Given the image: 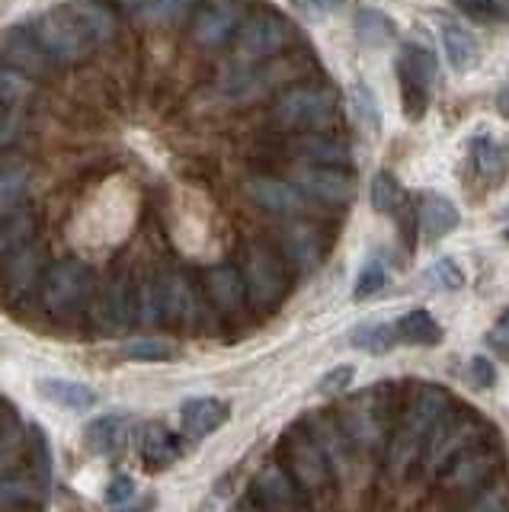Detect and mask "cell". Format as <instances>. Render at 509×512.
<instances>
[{
  "label": "cell",
  "mask_w": 509,
  "mask_h": 512,
  "mask_svg": "<svg viewBox=\"0 0 509 512\" xmlns=\"http://www.w3.org/2000/svg\"><path fill=\"white\" fill-rule=\"evenodd\" d=\"M244 285H247V304H253L257 311L279 308V301L289 292V272H285L282 256L266 244H253L247 250Z\"/></svg>",
  "instance_id": "cell-9"
},
{
  "label": "cell",
  "mask_w": 509,
  "mask_h": 512,
  "mask_svg": "<svg viewBox=\"0 0 509 512\" xmlns=\"http://www.w3.org/2000/svg\"><path fill=\"white\" fill-rule=\"evenodd\" d=\"M138 452H141V461H145L151 471H164V468H173V464L183 458V442L173 436L170 429L151 423V426H145V432H141Z\"/></svg>",
  "instance_id": "cell-26"
},
{
  "label": "cell",
  "mask_w": 509,
  "mask_h": 512,
  "mask_svg": "<svg viewBox=\"0 0 509 512\" xmlns=\"http://www.w3.org/2000/svg\"><path fill=\"white\" fill-rule=\"evenodd\" d=\"M199 320V301L193 285L186 276H167L164 279V324L173 327H196Z\"/></svg>",
  "instance_id": "cell-24"
},
{
  "label": "cell",
  "mask_w": 509,
  "mask_h": 512,
  "mask_svg": "<svg viewBox=\"0 0 509 512\" xmlns=\"http://www.w3.org/2000/svg\"><path fill=\"white\" fill-rule=\"evenodd\" d=\"M417 221L426 240H442L445 234H452L458 228L461 215L449 199L439 196V192H426L417 205Z\"/></svg>",
  "instance_id": "cell-27"
},
{
  "label": "cell",
  "mask_w": 509,
  "mask_h": 512,
  "mask_svg": "<svg viewBox=\"0 0 509 512\" xmlns=\"http://www.w3.org/2000/svg\"><path fill=\"white\" fill-rule=\"evenodd\" d=\"M250 490V500L263 512H308V493L295 484V477L285 471V464L273 461L260 468Z\"/></svg>",
  "instance_id": "cell-11"
},
{
  "label": "cell",
  "mask_w": 509,
  "mask_h": 512,
  "mask_svg": "<svg viewBox=\"0 0 509 512\" xmlns=\"http://www.w3.org/2000/svg\"><path fill=\"white\" fill-rule=\"evenodd\" d=\"M129 429H132V420L129 413H103L97 420H90L87 429H84V445L90 448L93 455H116L119 448L129 439Z\"/></svg>",
  "instance_id": "cell-22"
},
{
  "label": "cell",
  "mask_w": 509,
  "mask_h": 512,
  "mask_svg": "<svg viewBox=\"0 0 509 512\" xmlns=\"http://www.w3.org/2000/svg\"><path fill=\"white\" fill-rule=\"evenodd\" d=\"M45 484L49 480L42 477H0V506H20V503H36L45 496Z\"/></svg>",
  "instance_id": "cell-35"
},
{
  "label": "cell",
  "mask_w": 509,
  "mask_h": 512,
  "mask_svg": "<svg viewBox=\"0 0 509 512\" xmlns=\"http://www.w3.org/2000/svg\"><path fill=\"white\" fill-rule=\"evenodd\" d=\"M289 26H285L282 16L276 13H260L247 20L237 32V48H241V55L247 58H273L279 55L285 45H289Z\"/></svg>",
  "instance_id": "cell-14"
},
{
  "label": "cell",
  "mask_w": 509,
  "mask_h": 512,
  "mask_svg": "<svg viewBox=\"0 0 509 512\" xmlns=\"http://www.w3.org/2000/svg\"><path fill=\"white\" fill-rule=\"evenodd\" d=\"M231 512H263V509H260L257 503H253V500H241V503H237Z\"/></svg>",
  "instance_id": "cell-54"
},
{
  "label": "cell",
  "mask_w": 509,
  "mask_h": 512,
  "mask_svg": "<svg viewBox=\"0 0 509 512\" xmlns=\"http://www.w3.org/2000/svg\"><path fill=\"white\" fill-rule=\"evenodd\" d=\"M397 84H401V103L407 119L420 122L433 100L436 84V55L426 45L407 42L397 52Z\"/></svg>",
  "instance_id": "cell-8"
},
{
  "label": "cell",
  "mask_w": 509,
  "mask_h": 512,
  "mask_svg": "<svg viewBox=\"0 0 509 512\" xmlns=\"http://www.w3.org/2000/svg\"><path fill=\"white\" fill-rule=\"evenodd\" d=\"M337 116V93L324 84H298L285 90L276 106L273 119L285 132H321Z\"/></svg>",
  "instance_id": "cell-5"
},
{
  "label": "cell",
  "mask_w": 509,
  "mask_h": 512,
  "mask_svg": "<svg viewBox=\"0 0 509 512\" xmlns=\"http://www.w3.org/2000/svg\"><path fill=\"white\" fill-rule=\"evenodd\" d=\"M500 448L493 442H477L468 452H461L449 468L439 474V487L455 500H471L500 477Z\"/></svg>",
  "instance_id": "cell-7"
},
{
  "label": "cell",
  "mask_w": 509,
  "mask_h": 512,
  "mask_svg": "<svg viewBox=\"0 0 509 512\" xmlns=\"http://www.w3.org/2000/svg\"><path fill=\"white\" fill-rule=\"evenodd\" d=\"M68 13L74 16V23L81 26L90 45H103L116 36V13L109 10V4H103V0H74Z\"/></svg>",
  "instance_id": "cell-25"
},
{
  "label": "cell",
  "mask_w": 509,
  "mask_h": 512,
  "mask_svg": "<svg viewBox=\"0 0 509 512\" xmlns=\"http://www.w3.org/2000/svg\"><path fill=\"white\" fill-rule=\"evenodd\" d=\"M4 269V292L10 298H20L26 295L29 288H33V282L39 279V269H42V260L39 253L33 247H23L17 256H10V260L0 266Z\"/></svg>",
  "instance_id": "cell-29"
},
{
  "label": "cell",
  "mask_w": 509,
  "mask_h": 512,
  "mask_svg": "<svg viewBox=\"0 0 509 512\" xmlns=\"http://www.w3.org/2000/svg\"><path fill=\"white\" fill-rule=\"evenodd\" d=\"M455 7L477 23H509V0H455Z\"/></svg>",
  "instance_id": "cell-40"
},
{
  "label": "cell",
  "mask_w": 509,
  "mask_h": 512,
  "mask_svg": "<svg viewBox=\"0 0 509 512\" xmlns=\"http://www.w3.org/2000/svg\"><path fill=\"white\" fill-rule=\"evenodd\" d=\"M394 333H397V343H410V346H439L442 343V327L436 324V317L423 308L407 311L394 324Z\"/></svg>",
  "instance_id": "cell-30"
},
{
  "label": "cell",
  "mask_w": 509,
  "mask_h": 512,
  "mask_svg": "<svg viewBox=\"0 0 509 512\" xmlns=\"http://www.w3.org/2000/svg\"><path fill=\"white\" fill-rule=\"evenodd\" d=\"M0 58H4L7 68L20 71L26 77L45 74V71H49V64H52L49 58H45L42 48H39L33 29H26V26L7 29V36L0 39Z\"/></svg>",
  "instance_id": "cell-18"
},
{
  "label": "cell",
  "mask_w": 509,
  "mask_h": 512,
  "mask_svg": "<svg viewBox=\"0 0 509 512\" xmlns=\"http://www.w3.org/2000/svg\"><path fill=\"white\" fill-rule=\"evenodd\" d=\"M103 500L109 506H122V503H132L135 500V480L132 477H113L109 487L103 493Z\"/></svg>",
  "instance_id": "cell-47"
},
{
  "label": "cell",
  "mask_w": 509,
  "mask_h": 512,
  "mask_svg": "<svg viewBox=\"0 0 509 512\" xmlns=\"http://www.w3.org/2000/svg\"><path fill=\"white\" fill-rule=\"evenodd\" d=\"M295 186L308 192L311 199H321L327 205H346L356 196V180L346 173V167H314L295 173Z\"/></svg>",
  "instance_id": "cell-15"
},
{
  "label": "cell",
  "mask_w": 509,
  "mask_h": 512,
  "mask_svg": "<svg viewBox=\"0 0 509 512\" xmlns=\"http://www.w3.org/2000/svg\"><path fill=\"white\" fill-rule=\"evenodd\" d=\"M113 4H116L125 16H145L148 0H113Z\"/></svg>",
  "instance_id": "cell-53"
},
{
  "label": "cell",
  "mask_w": 509,
  "mask_h": 512,
  "mask_svg": "<svg viewBox=\"0 0 509 512\" xmlns=\"http://www.w3.org/2000/svg\"><path fill=\"white\" fill-rule=\"evenodd\" d=\"M426 282L442 288V292H458V288L465 285V272H461V266L455 260H449V256H445V260H436L433 266H429Z\"/></svg>",
  "instance_id": "cell-43"
},
{
  "label": "cell",
  "mask_w": 509,
  "mask_h": 512,
  "mask_svg": "<svg viewBox=\"0 0 509 512\" xmlns=\"http://www.w3.org/2000/svg\"><path fill=\"white\" fill-rule=\"evenodd\" d=\"M90 320L100 333H122L135 324V288L129 276H116L90 298Z\"/></svg>",
  "instance_id": "cell-12"
},
{
  "label": "cell",
  "mask_w": 509,
  "mask_h": 512,
  "mask_svg": "<svg viewBox=\"0 0 509 512\" xmlns=\"http://www.w3.org/2000/svg\"><path fill=\"white\" fill-rule=\"evenodd\" d=\"M33 234H36V218L26 205L0 215V266H4L10 256H17L23 247H29Z\"/></svg>",
  "instance_id": "cell-28"
},
{
  "label": "cell",
  "mask_w": 509,
  "mask_h": 512,
  "mask_svg": "<svg viewBox=\"0 0 509 512\" xmlns=\"http://www.w3.org/2000/svg\"><path fill=\"white\" fill-rule=\"evenodd\" d=\"M353 378H356L353 365H337L333 372H327L321 381H317V391H321V394H343V391H349Z\"/></svg>",
  "instance_id": "cell-46"
},
{
  "label": "cell",
  "mask_w": 509,
  "mask_h": 512,
  "mask_svg": "<svg viewBox=\"0 0 509 512\" xmlns=\"http://www.w3.org/2000/svg\"><path fill=\"white\" fill-rule=\"evenodd\" d=\"M23 452V432L17 426H0V477L20 461Z\"/></svg>",
  "instance_id": "cell-45"
},
{
  "label": "cell",
  "mask_w": 509,
  "mask_h": 512,
  "mask_svg": "<svg viewBox=\"0 0 509 512\" xmlns=\"http://www.w3.org/2000/svg\"><path fill=\"white\" fill-rule=\"evenodd\" d=\"M23 512H26V509H23Z\"/></svg>",
  "instance_id": "cell-55"
},
{
  "label": "cell",
  "mask_w": 509,
  "mask_h": 512,
  "mask_svg": "<svg viewBox=\"0 0 509 512\" xmlns=\"http://www.w3.org/2000/svg\"><path fill=\"white\" fill-rule=\"evenodd\" d=\"M349 343L356 349H365L372 352V356H381V352H388L394 343H397V333H394V324H359L353 333H349Z\"/></svg>",
  "instance_id": "cell-36"
},
{
  "label": "cell",
  "mask_w": 509,
  "mask_h": 512,
  "mask_svg": "<svg viewBox=\"0 0 509 512\" xmlns=\"http://www.w3.org/2000/svg\"><path fill=\"white\" fill-rule=\"evenodd\" d=\"M33 36H36L39 48L52 64H74L93 48L87 42V36L81 32V26L74 23V16L68 13V7L42 13L39 20L33 23Z\"/></svg>",
  "instance_id": "cell-10"
},
{
  "label": "cell",
  "mask_w": 509,
  "mask_h": 512,
  "mask_svg": "<svg viewBox=\"0 0 509 512\" xmlns=\"http://www.w3.org/2000/svg\"><path fill=\"white\" fill-rule=\"evenodd\" d=\"M442 45H445V58H449V64L455 71H471L477 64V58H481V52H477V39L461 26L445 23L442 26Z\"/></svg>",
  "instance_id": "cell-32"
},
{
  "label": "cell",
  "mask_w": 509,
  "mask_h": 512,
  "mask_svg": "<svg viewBox=\"0 0 509 512\" xmlns=\"http://www.w3.org/2000/svg\"><path fill=\"white\" fill-rule=\"evenodd\" d=\"M356 103L362 106L365 128H369V132H378V109H375V100H372V93L365 90V87H356Z\"/></svg>",
  "instance_id": "cell-52"
},
{
  "label": "cell",
  "mask_w": 509,
  "mask_h": 512,
  "mask_svg": "<svg viewBox=\"0 0 509 512\" xmlns=\"http://www.w3.org/2000/svg\"><path fill=\"white\" fill-rule=\"evenodd\" d=\"M471 381L477 384V388H493V381H497V368H493V362L490 359H484V356H474L471 359Z\"/></svg>",
  "instance_id": "cell-49"
},
{
  "label": "cell",
  "mask_w": 509,
  "mask_h": 512,
  "mask_svg": "<svg viewBox=\"0 0 509 512\" xmlns=\"http://www.w3.org/2000/svg\"><path fill=\"white\" fill-rule=\"evenodd\" d=\"M356 36H359L362 45L378 48V45L394 42L397 32H394V23L381 10H375V7H359L356 10Z\"/></svg>",
  "instance_id": "cell-33"
},
{
  "label": "cell",
  "mask_w": 509,
  "mask_h": 512,
  "mask_svg": "<svg viewBox=\"0 0 509 512\" xmlns=\"http://www.w3.org/2000/svg\"><path fill=\"white\" fill-rule=\"evenodd\" d=\"M244 189H247V199L269 215H298L301 208H305L301 189L285 180H273V176H253Z\"/></svg>",
  "instance_id": "cell-19"
},
{
  "label": "cell",
  "mask_w": 509,
  "mask_h": 512,
  "mask_svg": "<svg viewBox=\"0 0 509 512\" xmlns=\"http://www.w3.org/2000/svg\"><path fill=\"white\" fill-rule=\"evenodd\" d=\"M29 93H33V80L7 68V64H0V106H7V109L20 106Z\"/></svg>",
  "instance_id": "cell-39"
},
{
  "label": "cell",
  "mask_w": 509,
  "mask_h": 512,
  "mask_svg": "<svg viewBox=\"0 0 509 512\" xmlns=\"http://www.w3.org/2000/svg\"><path fill=\"white\" fill-rule=\"evenodd\" d=\"M205 295L221 317H237L247 308V285L244 272L237 266H215L205 272Z\"/></svg>",
  "instance_id": "cell-16"
},
{
  "label": "cell",
  "mask_w": 509,
  "mask_h": 512,
  "mask_svg": "<svg viewBox=\"0 0 509 512\" xmlns=\"http://www.w3.org/2000/svg\"><path fill=\"white\" fill-rule=\"evenodd\" d=\"M93 298V272L87 263L74 260H58L55 266L45 269L42 285H39V301L55 320H74L84 308H90Z\"/></svg>",
  "instance_id": "cell-3"
},
{
  "label": "cell",
  "mask_w": 509,
  "mask_h": 512,
  "mask_svg": "<svg viewBox=\"0 0 509 512\" xmlns=\"http://www.w3.org/2000/svg\"><path fill=\"white\" fill-rule=\"evenodd\" d=\"M282 464L285 471L295 477V484L305 490L308 496H317V493H327L340 484L337 474H333L327 455L321 452V445L314 442V436L308 432L305 423L292 426L285 432L282 439Z\"/></svg>",
  "instance_id": "cell-6"
},
{
  "label": "cell",
  "mask_w": 509,
  "mask_h": 512,
  "mask_svg": "<svg viewBox=\"0 0 509 512\" xmlns=\"http://www.w3.org/2000/svg\"><path fill=\"white\" fill-rule=\"evenodd\" d=\"M26 186H29L26 167H0V215L23 205Z\"/></svg>",
  "instance_id": "cell-37"
},
{
  "label": "cell",
  "mask_w": 509,
  "mask_h": 512,
  "mask_svg": "<svg viewBox=\"0 0 509 512\" xmlns=\"http://www.w3.org/2000/svg\"><path fill=\"white\" fill-rule=\"evenodd\" d=\"M125 352V359H132V362H167L173 359V343L167 340H157V336H148V340H135L122 349Z\"/></svg>",
  "instance_id": "cell-41"
},
{
  "label": "cell",
  "mask_w": 509,
  "mask_h": 512,
  "mask_svg": "<svg viewBox=\"0 0 509 512\" xmlns=\"http://www.w3.org/2000/svg\"><path fill=\"white\" fill-rule=\"evenodd\" d=\"M282 256L289 260L298 272H308L317 260H321V240L311 228H292L282 240Z\"/></svg>",
  "instance_id": "cell-31"
},
{
  "label": "cell",
  "mask_w": 509,
  "mask_h": 512,
  "mask_svg": "<svg viewBox=\"0 0 509 512\" xmlns=\"http://www.w3.org/2000/svg\"><path fill=\"white\" fill-rule=\"evenodd\" d=\"M39 394L55 407H65L71 413H87L100 404V394L81 381H68V378H39L36 381Z\"/></svg>",
  "instance_id": "cell-23"
},
{
  "label": "cell",
  "mask_w": 509,
  "mask_h": 512,
  "mask_svg": "<svg viewBox=\"0 0 509 512\" xmlns=\"http://www.w3.org/2000/svg\"><path fill=\"white\" fill-rule=\"evenodd\" d=\"M385 282H388V272H385V266H381L378 260H369V263H365V266L359 269L353 295H356L359 301H365V298L378 295L381 288H385Z\"/></svg>",
  "instance_id": "cell-44"
},
{
  "label": "cell",
  "mask_w": 509,
  "mask_h": 512,
  "mask_svg": "<svg viewBox=\"0 0 509 512\" xmlns=\"http://www.w3.org/2000/svg\"><path fill=\"white\" fill-rule=\"evenodd\" d=\"M228 413L231 407L225 400L218 397H189L186 404L180 407V426H183V436L186 439H205L212 436L215 429H221L228 423Z\"/></svg>",
  "instance_id": "cell-20"
},
{
  "label": "cell",
  "mask_w": 509,
  "mask_h": 512,
  "mask_svg": "<svg viewBox=\"0 0 509 512\" xmlns=\"http://www.w3.org/2000/svg\"><path fill=\"white\" fill-rule=\"evenodd\" d=\"M346 0H295V10L308 20H324V16L337 13Z\"/></svg>",
  "instance_id": "cell-48"
},
{
  "label": "cell",
  "mask_w": 509,
  "mask_h": 512,
  "mask_svg": "<svg viewBox=\"0 0 509 512\" xmlns=\"http://www.w3.org/2000/svg\"><path fill=\"white\" fill-rule=\"evenodd\" d=\"M20 135V122L17 116L7 109V106H0V148H7V144H13Z\"/></svg>",
  "instance_id": "cell-51"
},
{
  "label": "cell",
  "mask_w": 509,
  "mask_h": 512,
  "mask_svg": "<svg viewBox=\"0 0 509 512\" xmlns=\"http://www.w3.org/2000/svg\"><path fill=\"white\" fill-rule=\"evenodd\" d=\"M477 157V170H481L487 180H503L509 170V144L497 138H481L474 148Z\"/></svg>",
  "instance_id": "cell-34"
},
{
  "label": "cell",
  "mask_w": 509,
  "mask_h": 512,
  "mask_svg": "<svg viewBox=\"0 0 509 512\" xmlns=\"http://www.w3.org/2000/svg\"><path fill=\"white\" fill-rule=\"evenodd\" d=\"M308 426V432L314 436V442L321 445V452L327 455L330 461V468L333 474H337V480H343V474L353 468V452H356V445L353 439L346 436V429L340 423V416L337 413H311L301 420Z\"/></svg>",
  "instance_id": "cell-13"
},
{
  "label": "cell",
  "mask_w": 509,
  "mask_h": 512,
  "mask_svg": "<svg viewBox=\"0 0 509 512\" xmlns=\"http://www.w3.org/2000/svg\"><path fill=\"white\" fill-rule=\"evenodd\" d=\"M404 202V192L401 186H397V180L388 173V170H381L375 173V180H372V208L378 215H391L397 212Z\"/></svg>",
  "instance_id": "cell-38"
},
{
  "label": "cell",
  "mask_w": 509,
  "mask_h": 512,
  "mask_svg": "<svg viewBox=\"0 0 509 512\" xmlns=\"http://www.w3.org/2000/svg\"><path fill=\"white\" fill-rule=\"evenodd\" d=\"M346 436L353 439L356 452H381L385 455L391 439V397L385 388H372L349 400L337 410Z\"/></svg>",
  "instance_id": "cell-4"
},
{
  "label": "cell",
  "mask_w": 509,
  "mask_h": 512,
  "mask_svg": "<svg viewBox=\"0 0 509 512\" xmlns=\"http://www.w3.org/2000/svg\"><path fill=\"white\" fill-rule=\"evenodd\" d=\"M452 404L455 400L449 397V391H442L439 384H420V388L407 397L401 420L391 429V439L385 448V468L391 477H407L417 468L429 432L436 429L442 413Z\"/></svg>",
  "instance_id": "cell-1"
},
{
  "label": "cell",
  "mask_w": 509,
  "mask_h": 512,
  "mask_svg": "<svg viewBox=\"0 0 509 512\" xmlns=\"http://www.w3.org/2000/svg\"><path fill=\"white\" fill-rule=\"evenodd\" d=\"M487 343H490L493 349H497L503 359H509V311L497 320V327L490 330Z\"/></svg>",
  "instance_id": "cell-50"
},
{
  "label": "cell",
  "mask_w": 509,
  "mask_h": 512,
  "mask_svg": "<svg viewBox=\"0 0 509 512\" xmlns=\"http://www.w3.org/2000/svg\"><path fill=\"white\" fill-rule=\"evenodd\" d=\"M289 151L305 160V164H314V167H349L353 164V154L343 141L337 138H327L321 132H301L298 138H292Z\"/></svg>",
  "instance_id": "cell-21"
},
{
  "label": "cell",
  "mask_w": 509,
  "mask_h": 512,
  "mask_svg": "<svg viewBox=\"0 0 509 512\" xmlns=\"http://www.w3.org/2000/svg\"><path fill=\"white\" fill-rule=\"evenodd\" d=\"M481 436H490V426L484 423V416H477L474 410L452 413V407H449L442 413V420L436 423V429L429 432L417 468L439 477L461 452H468V448H474L477 442H484Z\"/></svg>",
  "instance_id": "cell-2"
},
{
  "label": "cell",
  "mask_w": 509,
  "mask_h": 512,
  "mask_svg": "<svg viewBox=\"0 0 509 512\" xmlns=\"http://www.w3.org/2000/svg\"><path fill=\"white\" fill-rule=\"evenodd\" d=\"M237 20H241V10H237L234 0H212L209 7H202L193 20V42L202 48H218L225 45L234 29Z\"/></svg>",
  "instance_id": "cell-17"
},
{
  "label": "cell",
  "mask_w": 509,
  "mask_h": 512,
  "mask_svg": "<svg viewBox=\"0 0 509 512\" xmlns=\"http://www.w3.org/2000/svg\"><path fill=\"white\" fill-rule=\"evenodd\" d=\"M461 512H509V490H506V484H500V480H497V484H490L487 490L471 496Z\"/></svg>",
  "instance_id": "cell-42"
}]
</instances>
